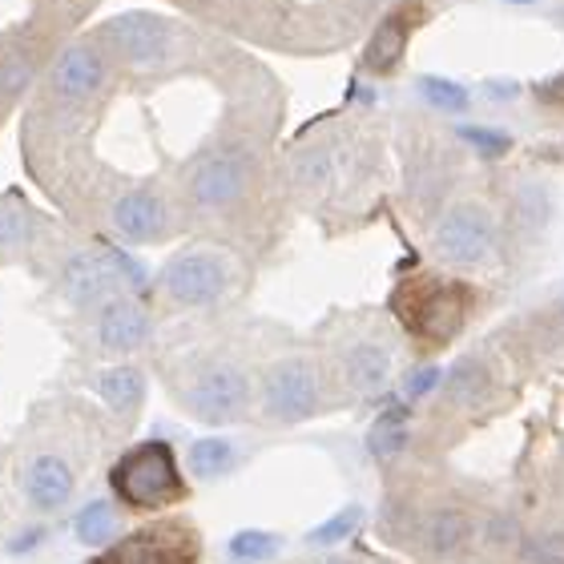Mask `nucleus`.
<instances>
[{
    "label": "nucleus",
    "instance_id": "cd10ccee",
    "mask_svg": "<svg viewBox=\"0 0 564 564\" xmlns=\"http://www.w3.org/2000/svg\"><path fill=\"white\" fill-rule=\"evenodd\" d=\"M279 553H282V536L267 529H242L226 544V556L238 564H262V561H274Z\"/></svg>",
    "mask_w": 564,
    "mask_h": 564
},
{
    "label": "nucleus",
    "instance_id": "f3484780",
    "mask_svg": "<svg viewBox=\"0 0 564 564\" xmlns=\"http://www.w3.org/2000/svg\"><path fill=\"white\" fill-rule=\"evenodd\" d=\"M553 223V194L541 182H524L512 189L505 214H500V235H505V259L520 250H536L544 242V230Z\"/></svg>",
    "mask_w": 564,
    "mask_h": 564
},
{
    "label": "nucleus",
    "instance_id": "0eeeda50",
    "mask_svg": "<svg viewBox=\"0 0 564 564\" xmlns=\"http://www.w3.org/2000/svg\"><path fill=\"white\" fill-rule=\"evenodd\" d=\"M400 347L403 339L391 318H351L335 330V339L318 355L343 403H364L391 388L395 367H400Z\"/></svg>",
    "mask_w": 564,
    "mask_h": 564
},
{
    "label": "nucleus",
    "instance_id": "20e7f679",
    "mask_svg": "<svg viewBox=\"0 0 564 564\" xmlns=\"http://www.w3.org/2000/svg\"><path fill=\"white\" fill-rule=\"evenodd\" d=\"M165 388L189 420L206 427L254 420V364L242 347L230 343L182 351L165 367Z\"/></svg>",
    "mask_w": 564,
    "mask_h": 564
},
{
    "label": "nucleus",
    "instance_id": "f8f14e48",
    "mask_svg": "<svg viewBox=\"0 0 564 564\" xmlns=\"http://www.w3.org/2000/svg\"><path fill=\"white\" fill-rule=\"evenodd\" d=\"M177 206L158 186H126L106 206V226L126 247H158L177 235Z\"/></svg>",
    "mask_w": 564,
    "mask_h": 564
},
{
    "label": "nucleus",
    "instance_id": "6ab92c4d",
    "mask_svg": "<svg viewBox=\"0 0 564 564\" xmlns=\"http://www.w3.org/2000/svg\"><path fill=\"white\" fill-rule=\"evenodd\" d=\"M408 41H412L408 9H395L391 17L379 21V29L371 33V41H367L364 73H371V77H391V73L403 65V57H408Z\"/></svg>",
    "mask_w": 564,
    "mask_h": 564
},
{
    "label": "nucleus",
    "instance_id": "39448f33",
    "mask_svg": "<svg viewBox=\"0 0 564 564\" xmlns=\"http://www.w3.org/2000/svg\"><path fill=\"white\" fill-rule=\"evenodd\" d=\"M347 408L318 351H279L254 364V420L262 427H299Z\"/></svg>",
    "mask_w": 564,
    "mask_h": 564
},
{
    "label": "nucleus",
    "instance_id": "393cba45",
    "mask_svg": "<svg viewBox=\"0 0 564 564\" xmlns=\"http://www.w3.org/2000/svg\"><path fill=\"white\" fill-rule=\"evenodd\" d=\"M415 89H420V97L427 101V109H435V113H468L471 106V94L468 85L452 82V77H435V73H423V77H415Z\"/></svg>",
    "mask_w": 564,
    "mask_h": 564
},
{
    "label": "nucleus",
    "instance_id": "dca6fc26",
    "mask_svg": "<svg viewBox=\"0 0 564 564\" xmlns=\"http://www.w3.org/2000/svg\"><path fill=\"white\" fill-rule=\"evenodd\" d=\"M109 85V53L94 41L61 48V57L48 69V94L65 106H85Z\"/></svg>",
    "mask_w": 564,
    "mask_h": 564
},
{
    "label": "nucleus",
    "instance_id": "a211bd4d",
    "mask_svg": "<svg viewBox=\"0 0 564 564\" xmlns=\"http://www.w3.org/2000/svg\"><path fill=\"white\" fill-rule=\"evenodd\" d=\"M24 500L33 505V512H61L69 508L73 492H77V468H73L69 456L61 452H36L29 464H24L21 476Z\"/></svg>",
    "mask_w": 564,
    "mask_h": 564
},
{
    "label": "nucleus",
    "instance_id": "2eb2a0df",
    "mask_svg": "<svg viewBox=\"0 0 564 564\" xmlns=\"http://www.w3.org/2000/svg\"><path fill=\"white\" fill-rule=\"evenodd\" d=\"M57 286L77 311H94V306H101L106 299L126 291V282H121L118 267H113L109 247L106 250H69V254L61 259Z\"/></svg>",
    "mask_w": 564,
    "mask_h": 564
},
{
    "label": "nucleus",
    "instance_id": "7ed1b4c3",
    "mask_svg": "<svg viewBox=\"0 0 564 564\" xmlns=\"http://www.w3.org/2000/svg\"><path fill=\"white\" fill-rule=\"evenodd\" d=\"M480 311L484 286L447 267H420L395 279L388 294V318L420 359H435L447 347H456Z\"/></svg>",
    "mask_w": 564,
    "mask_h": 564
},
{
    "label": "nucleus",
    "instance_id": "f03ea898",
    "mask_svg": "<svg viewBox=\"0 0 564 564\" xmlns=\"http://www.w3.org/2000/svg\"><path fill=\"white\" fill-rule=\"evenodd\" d=\"M177 214L223 242L242 259L267 254L274 247L271 182L259 145L250 141H218L202 150L182 174Z\"/></svg>",
    "mask_w": 564,
    "mask_h": 564
},
{
    "label": "nucleus",
    "instance_id": "bb28decb",
    "mask_svg": "<svg viewBox=\"0 0 564 564\" xmlns=\"http://www.w3.org/2000/svg\"><path fill=\"white\" fill-rule=\"evenodd\" d=\"M33 82H36L33 53H24V48L0 53V101H4V106H9V101H21Z\"/></svg>",
    "mask_w": 564,
    "mask_h": 564
},
{
    "label": "nucleus",
    "instance_id": "1a4fd4ad",
    "mask_svg": "<svg viewBox=\"0 0 564 564\" xmlns=\"http://www.w3.org/2000/svg\"><path fill=\"white\" fill-rule=\"evenodd\" d=\"M435 262L456 274H480L505 262L500 214L480 198H456L440 206L427 235Z\"/></svg>",
    "mask_w": 564,
    "mask_h": 564
},
{
    "label": "nucleus",
    "instance_id": "4be33fe9",
    "mask_svg": "<svg viewBox=\"0 0 564 564\" xmlns=\"http://www.w3.org/2000/svg\"><path fill=\"white\" fill-rule=\"evenodd\" d=\"M238 464V444L226 435H202L186 452V476L194 480H223Z\"/></svg>",
    "mask_w": 564,
    "mask_h": 564
},
{
    "label": "nucleus",
    "instance_id": "f257e3e1",
    "mask_svg": "<svg viewBox=\"0 0 564 564\" xmlns=\"http://www.w3.org/2000/svg\"><path fill=\"white\" fill-rule=\"evenodd\" d=\"M500 524L480 496L415 468L400 471L379 505V536L415 564H480L488 553H508L512 532L500 536Z\"/></svg>",
    "mask_w": 564,
    "mask_h": 564
},
{
    "label": "nucleus",
    "instance_id": "72a5a7b5",
    "mask_svg": "<svg viewBox=\"0 0 564 564\" xmlns=\"http://www.w3.org/2000/svg\"><path fill=\"white\" fill-rule=\"evenodd\" d=\"M505 4H517V9H529V4H541V0H505Z\"/></svg>",
    "mask_w": 564,
    "mask_h": 564
},
{
    "label": "nucleus",
    "instance_id": "473e14b6",
    "mask_svg": "<svg viewBox=\"0 0 564 564\" xmlns=\"http://www.w3.org/2000/svg\"><path fill=\"white\" fill-rule=\"evenodd\" d=\"M488 94H492L496 101H508V97L520 94V85L517 82H488Z\"/></svg>",
    "mask_w": 564,
    "mask_h": 564
},
{
    "label": "nucleus",
    "instance_id": "2f4dec72",
    "mask_svg": "<svg viewBox=\"0 0 564 564\" xmlns=\"http://www.w3.org/2000/svg\"><path fill=\"white\" fill-rule=\"evenodd\" d=\"M306 564H367L364 556H347V553H318L311 556Z\"/></svg>",
    "mask_w": 564,
    "mask_h": 564
},
{
    "label": "nucleus",
    "instance_id": "423d86ee",
    "mask_svg": "<svg viewBox=\"0 0 564 564\" xmlns=\"http://www.w3.org/2000/svg\"><path fill=\"white\" fill-rule=\"evenodd\" d=\"M242 282H247L242 254H235L223 242L198 238V242L174 250L158 267L153 294H158V303L165 311L194 315V311H218V306H226L235 294H242Z\"/></svg>",
    "mask_w": 564,
    "mask_h": 564
},
{
    "label": "nucleus",
    "instance_id": "9d476101",
    "mask_svg": "<svg viewBox=\"0 0 564 564\" xmlns=\"http://www.w3.org/2000/svg\"><path fill=\"white\" fill-rule=\"evenodd\" d=\"M94 564H202V532L186 517H158L97 549Z\"/></svg>",
    "mask_w": 564,
    "mask_h": 564
},
{
    "label": "nucleus",
    "instance_id": "9b49d317",
    "mask_svg": "<svg viewBox=\"0 0 564 564\" xmlns=\"http://www.w3.org/2000/svg\"><path fill=\"white\" fill-rule=\"evenodd\" d=\"M500 403V371H496V359L488 351H468L456 355L452 367L444 371L440 388H435L432 403V420H471V415L492 412Z\"/></svg>",
    "mask_w": 564,
    "mask_h": 564
},
{
    "label": "nucleus",
    "instance_id": "b1692460",
    "mask_svg": "<svg viewBox=\"0 0 564 564\" xmlns=\"http://www.w3.org/2000/svg\"><path fill=\"white\" fill-rule=\"evenodd\" d=\"M36 223L33 210L12 194H0V254H21L33 247Z\"/></svg>",
    "mask_w": 564,
    "mask_h": 564
},
{
    "label": "nucleus",
    "instance_id": "412c9836",
    "mask_svg": "<svg viewBox=\"0 0 564 564\" xmlns=\"http://www.w3.org/2000/svg\"><path fill=\"white\" fill-rule=\"evenodd\" d=\"M517 339L529 347V355H561L564 351V294L553 306H544L536 315H524L517 327Z\"/></svg>",
    "mask_w": 564,
    "mask_h": 564
},
{
    "label": "nucleus",
    "instance_id": "7c9ffc66",
    "mask_svg": "<svg viewBox=\"0 0 564 564\" xmlns=\"http://www.w3.org/2000/svg\"><path fill=\"white\" fill-rule=\"evenodd\" d=\"M45 541V529H29V532H21V536H12V553H33L36 544Z\"/></svg>",
    "mask_w": 564,
    "mask_h": 564
},
{
    "label": "nucleus",
    "instance_id": "ddd939ff",
    "mask_svg": "<svg viewBox=\"0 0 564 564\" xmlns=\"http://www.w3.org/2000/svg\"><path fill=\"white\" fill-rule=\"evenodd\" d=\"M97 36H101V45H106L113 57L133 65V69H158V65H165L170 53H174L177 29L162 12L133 9V12L109 17Z\"/></svg>",
    "mask_w": 564,
    "mask_h": 564
},
{
    "label": "nucleus",
    "instance_id": "c756f323",
    "mask_svg": "<svg viewBox=\"0 0 564 564\" xmlns=\"http://www.w3.org/2000/svg\"><path fill=\"white\" fill-rule=\"evenodd\" d=\"M532 97H536V106L549 109V113H564V73L532 85Z\"/></svg>",
    "mask_w": 564,
    "mask_h": 564
},
{
    "label": "nucleus",
    "instance_id": "6e6552de",
    "mask_svg": "<svg viewBox=\"0 0 564 564\" xmlns=\"http://www.w3.org/2000/svg\"><path fill=\"white\" fill-rule=\"evenodd\" d=\"M109 492L126 512L162 517V512L189 500V476L177 464L174 444L141 440V444L126 447L118 464L109 468Z\"/></svg>",
    "mask_w": 564,
    "mask_h": 564
},
{
    "label": "nucleus",
    "instance_id": "c85d7f7f",
    "mask_svg": "<svg viewBox=\"0 0 564 564\" xmlns=\"http://www.w3.org/2000/svg\"><path fill=\"white\" fill-rule=\"evenodd\" d=\"M456 141H464V145H468L476 158H484V162H500V158L512 153V133L496 130V126H459Z\"/></svg>",
    "mask_w": 564,
    "mask_h": 564
},
{
    "label": "nucleus",
    "instance_id": "5701e85b",
    "mask_svg": "<svg viewBox=\"0 0 564 564\" xmlns=\"http://www.w3.org/2000/svg\"><path fill=\"white\" fill-rule=\"evenodd\" d=\"M73 536L85 549H106L118 536V500H89V505L73 517Z\"/></svg>",
    "mask_w": 564,
    "mask_h": 564
},
{
    "label": "nucleus",
    "instance_id": "aec40b11",
    "mask_svg": "<svg viewBox=\"0 0 564 564\" xmlns=\"http://www.w3.org/2000/svg\"><path fill=\"white\" fill-rule=\"evenodd\" d=\"M94 391L101 395V403H106L118 420L133 423V415H138L141 403H145V371L133 364H113V367H106V371H97Z\"/></svg>",
    "mask_w": 564,
    "mask_h": 564
},
{
    "label": "nucleus",
    "instance_id": "4468645a",
    "mask_svg": "<svg viewBox=\"0 0 564 564\" xmlns=\"http://www.w3.org/2000/svg\"><path fill=\"white\" fill-rule=\"evenodd\" d=\"M150 339H153V315L138 294L121 291L113 299H106L101 306H94V343L101 355L126 359V355L141 351Z\"/></svg>",
    "mask_w": 564,
    "mask_h": 564
},
{
    "label": "nucleus",
    "instance_id": "a878e982",
    "mask_svg": "<svg viewBox=\"0 0 564 564\" xmlns=\"http://www.w3.org/2000/svg\"><path fill=\"white\" fill-rule=\"evenodd\" d=\"M359 529H364V508L347 505V508H339L330 520H323L318 529L306 532V544H311L315 553H330V549H339V544H351V536Z\"/></svg>",
    "mask_w": 564,
    "mask_h": 564
}]
</instances>
